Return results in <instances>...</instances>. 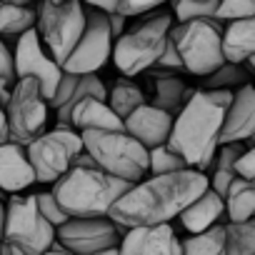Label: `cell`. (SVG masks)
Segmentation results:
<instances>
[{
  "label": "cell",
  "instance_id": "6da1fadb",
  "mask_svg": "<svg viewBox=\"0 0 255 255\" xmlns=\"http://www.w3.org/2000/svg\"><path fill=\"white\" fill-rule=\"evenodd\" d=\"M208 188V175L193 168L170 175H148L115 203L110 220L123 230L170 225V220L180 218V213Z\"/></svg>",
  "mask_w": 255,
  "mask_h": 255
},
{
  "label": "cell",
  "instance_id": "7a4b0ae2",
  "mask_svg": "<svg viewBox=\"0 0 255 255\" xmlns=\"http://www.w3.org/2000/svg\"><path fill=\"white\" fill-rule=\"evenodd\" d=\"M235 90H195L185 108L175 115L168 145L188 163V168L208 173L220 150V138Z\"/></svg>",
  "mask_w": 255,
  "mask_h": 255
},
{
  "label": "cell",
  "instance_id": "3957f363",
  "mask_svg": "<svg viewBox=\"0 0 255 255\" xmlns=\"http://www.w3.org/2000/svg\"><path fill=\"white\" fill-rule=\"evenodd\" d=\"M130 188L133 183L108 175L88 153H83L50 193L70 218H110L115 203Z\"/></svg>",
  "mask_w": 255,
  "mask_h": 255
},
{
  "label": "cell",
  "instance_id": "277c9868",
  "mask_svg": "<svg viewBox=\"0 0 255 255\" xmlns=\"http://www.w3.org/2000/svg\"><path fill=\"white\" fill-rule=\"evenodd\" d=\"M175 18L173 13H150L138 18L133 28H128L113 48V63L125 78H135L145 70H153L160 55L170 43Z\"/></svg>",
  "mask_w": 255,
  "mask_h": 255
},
{
  "label": "cell",
  "instance_id": "5b68a950",
  "mask_svg": "<svg viewBox=\"0 0 255 255\" xmlns=\"http://www.w3.org/2000/svg\"><path fill=\"white\" fill-rule=\"evenodd\" d=\"M80 135L85 153L108 175L133 185L150 175V150L128 130H88Z\"/></svg>",
  "mask_w": 255,
  "mask_h": 255
},
{
  "label": "cell",
  "instance_id": "8992f818",
  "mask_svg": "<svg viewBox=\"0 0 255 255\" xmlns=\"http://www.w3.org/2000/svg\"><path fill=\"white\" fill-rule=\"evenodd\" d=\"M223 38L225 23H220L218 18L175 23L170 33V40L183 58L185 73L198 78H208L228 63L223 53Z\"/></svg>",
  "mask_w": 255,
  "mask_h": 255
},
{
  "label": "cell",
  "instance_id": "52a82bcc",
  "mask_svg": "<svg viewBox=\"0 0 255 255\" xmlns=\"http://www.w3.org/2000/svg\"><path fill=\"white\" fill-rule=\"evenodd\" d=\"M85 25H88V8L83 0H65V3L43 0V3H38L35 30L60 68L68 63V58L78 48L85 33Z\"/></svg>",
  "mask_w": 255,
  "mask_h": 255
},
{
  "label": "cell",
  "instance_id": "ba28073f",
  "mask_svg": "<svg viewBox=\"0 0 255 255\" xmlns=\"http://www.w3.org/2000/svg\"><path fill=\"white\" fill-rule=\"evenodd\" d=\"M3 243L20 255H45L58 243V228L43 218L35 195H13L8 200Z\"/></svg>",
  "mask_w": 255,
  "mask_h": 255
},
{
  "label": "cell",
  "instance_id": "9c48e42d",
  "mask_svg": "<svg viewBox=\"0 0 255 255\" xmlns=\"http://www.w3.org/2000/svg\"><path fill=\"white\" fill-rule=\"evenodd\" d=\"M83 153H85L83 135L73 128L45 130L38 140L28 145V158L33 163L38 183H53V185L75 165V160Z\"/></svg>",
  "mask_w": 255,
  "mask_h": 255
},
{
  "label": "cell",
  "instance_id": "30bf717a",
  "mask_svg": "<svg viewBox=\"0 0 255 255\" xmlns=\"http://www.w3.org/2000/svg\"><path fill=\"white\" fill-rule=\"evenodd\" d=\"M50 103L43 95V88L35 78H23L13 85V95L8 103V128L10 140L28 148L45 133Z\"/></svg>",
  "mask_w": 255,
  "mask_h": 255
},
{
  "label": "cell",
  "instance_id": "8fae6325",
  "mask_svg": "<svg viewBox=\"0 0 255 255\" xmlns=\"http://www.w3.org/2000/svg\"><path fill=\"white\" fill-rule=\"evenodd\" d=\"M113 48H115V38L108 15L88 8L85 33L78 48L73 50V55L68 58V63L63 65V70L73 75H98V70L108 63V58H113Z\"/></svg>",
  "mask_w": 255,
  "mask_h": 255
},
{
  "label": "cell",
  "instance_id": "7c38bea8",
  "mask_svg": "<svg viewBox=\"0 0 255 255\" xmlns=\"http://www.w3.org/2000/svg\"><path fill=\"white\" fill-rule=\"evenodd\" d=\"M125 230L110 218H70L58 228V243L73 255H98L118 248Z\"/></svg>",
  "mask_w": 255,
  "mask_h": 255
},
{
  "label": "cell",
  "instance_id": "4fadbf2b",
  "mask_svg": "<svg viewBox=\"0 0 255 255\" xmlns=\"http://www.w3.org/2000/svg\"><path fill=\"white\" fill-rule=\"evenodd\" d=\"M13 53H15V75H18V80L35 78L40 83V88H43V95L50 103L58 85H60V80H63V75H65V70L53 60V55L43 45L38 30H30L23 38H18Z\"/></svg>",
  "mask_w": 255,
  "mask_h": 255
},
{
  "label": "cell",
  "instance_id": "5bb4252c",
  "mask_svg": "<svg viewBox=\"0 0 255 255\" xmlns=\"http://www.w3.org/2000/svg\"><path fill=\"white\" fill-rule=\"evenodd\" d=\"M118 248L123 255H183V240H178L173 225L130 228Z\"/></svg>",
  "mask_w": 255,
  "mask_h": 255
},
{
  "label": "cell",
  "instance_id": "9a60e30c",
  "mask_svg": "<svg viewBox=\"0 0 255 255\" xmlns=\"http://www.w3.org/2000/svg\"><path fill=\"white\" fill-rule=\"evenodd\" d=\"M173 125H175V118L170 113L155 108L153 103L140 105L133 115L125 118V130L138 143H143L148 150L168 145V140L173 135Z\"/></svg>",
  "mask_w": 255,
  "mask_h": 255
},
{
  "label": "cell",
  "instance_id": "2e32d148",
  "mask_svg": "<svg viewBox=\"0 0 255 255\" xmlns=\"http://www.w3.org/2000/svg\"><path fill=\"white\" fill-rule=\"evenodd\" d=\"M245 140H255V85H250V83L238 88L233 95L220 145L245 143Z\"/></svg>",
  "mask_w": 255,
  "mask_h": 255
},
{
  "label": "cell",
  "instance_id": "e0dca14e",
  "mask_svg": "<svg viewBox=\"0 0 255 255\" xmlns=\"http://www.w3.org/2000/svg\"><path fill=\"white\" fill-rule=\"evenodd\" d=\"M35 170L28 158V148L8 140L0 145V193L18 195L35 183Z\"/></svg>",
  "mask_w": 255,
  "mask_h": 255
},
{
  "label": "cell",
  "instance_id": "ac0fdd59",
  "mask_svg": "<svg viewBox=\"0 0 255 255\" xmlns=\"http://www.w3.org/2000/svg\"><path fill=\"white\" fill-rule=\"evenodd\" d=\"M228 215L225 210V198L220 193H215L213 188H208L200 198H195L183 213H180V225L185 228L188 235H203L213 228L220 225V218Z\"/></svg>",
  "mask_w": 255,
  "mask_h": 255
},
{
  "label": "cell",
  "instance_id": "d6986e66",
  "mask_svg": "<svg viewBox=\"0 0 255 255\" xmlns=\"http://www.w3.org/2000/svg\"><path fill=\"white\" fill-rule=\"evenodd\" d=\"M70 128L78 130V133H88V130H125V123L108 105V100L85 98V100H80L73 108Z\"/></svg>",
  "mask_w": 255,
  "mask_h": 255
},
{
  "label": "cell",
  "instance_id": "ffe728a7",
  "mask_svg": "<svg viewBox=\"0 0 255 255\" xmlns=\"http://www.w3.org/2000/svg\"><path fill=\"white\" fill-rule=\"evenodd\" d=\"M223 53H225V60L235 65H243L250 58H255V15L225 23Z\"/></svg>",
  "mask_w": 255,
  "mask_h": 255
},
{
  "label": "cell",
  "instance_id": "44dd1931",
  "mask_svg": "<svg viewBox=\"0 0 255 255\" xmlns=\"http://www.w3.org/2000/svg\"><path fill=\"white\" fill-rule=\"evenodd\" d=\"M195 90H190L185 85V80L180 75H155V85H153V105L170 113L173 118L185 108V103L190 100Z\"/></svg>",
  "mask_w": 255,
  "mask_h": 255
},
{
  "label": "cell",
  "instance_id": "7402d4cb",
  "mask_svg": "<svg viewBox=\"0 0 255 255\" xmlns=\"http://www.w3.org/2000/svg\"><path fill=\"white\" fill-rule=\"evenodd\" d=\"M243 155H245V145L243 143H225V145H220V150L215 155V163L210 168L208 180H210V188L215 193H220L223 198H225L230 183L238 178V160Z\"/></svg>",
  "mask_w": 255,
  "mask_h": 255
},
{
  "label": "cell",
  "instance_id": "603a6c76",
  "mask_svg": "<svg viewBox=\"0 0 255 255\" xmlns=\"http://www.w3.org/2000/svg\"><path fill=\"white\" fill-rule=\"evenodd\" d=\"M38 28V5H0V38H23Z\"/></svg>",
  "mask_w": 255,
  "mask_h": 255
},
{
  "label": "cell",
  "instance_id": "cb8c5ba5",
  "mask_svg": "<svg viewBox=\"0 0 255 255\" xmlns=\"http://www.w3.org/2000/svg\"><path fill=\"white\" fill-rule=\"evenodd\" d=\"M225 210L230 223H245L255 218V183L235 178L225 193Z\"/></svg>",
  "mask_w": 255,
  "mask_h": 255
},
{
  "label": "cell",
  "instance_id": "d4e9b609",
  "mask_svg": "<svg viewBox=\"0 0 255 255\" xmlns=\"http://www.w3.org/2000/svg\"><path fill=\"white\" fill-rule=\"evenodd\" d=\"M148 100H145V93H143V88H138L130 78H120V80H115V85L108 90V105L118 113V118H123V123H125V118L128 115H133L140 105H145Z\"/></svg>",
  "mask_w": 255,
  "mask_h": 255
},
{
  "label": "cell",
  "instance_id": "484cf974",
  "mask_svg": "<svg viewBox=\"0 0 255 255\" xmlns=\"http://www.w3.org/2000/svg\"><path fill=\"white\" fill-rule=\"evenodd\" d=\"M225 253L228 255H255V218L245 223L225 225Z\"/></svg>",
  "mask_w": 255,
  "mask_h": 255
},
{
  "label": "cell",
  "instance_id": "4316f807",
  "mask_svg": "<svg viewBox=\"0 0 255 255\" xmlns=\"http://www.w3.org/2000/svg\"><path fill=\"white\" fill-rule=\"evenodd\" d=\"M183 255H228L225 253V225H218L203 235L183 238Z\"/></svg>",
  "mask_w": 255,
  "mask_h": 255
},
{
  "label": "cell",
  "instance_id": "83f0119b",
  "mask_svg": "<svg viewBox=\"0 0 255 255\" xmlns=\"http://www.w3.org/2000/svg\"><path fill=\"white\" fill-rule=\"evenodd\" d=\"M223 0H173L170 13L178 23L203 20V18H218V10Z\"/></svg>",
  "mask_w": 255,
  "mask_h": 255
},
{
  "label": "cell",
  "instance_id": "f1b7e54d",
  "mask_svg": "<svg viewBox=\"0 0 255 255\" xmlns=\"http://www.w3.org/2000/svg\"><path fill=\"white\" fill-rule=\"evenodd\" d=\"M243 85H248V73L243 70V65H235V63H225L220 70L203 78L205 90H233Z\"/></svg>",
  "mask_w": 255,
  "mask_h": 255
},
{
  "label": "cell",
  "instance_id": "f546056e",
  "mask_svg": "<svg viewBox=\"0 0 255 255\" xmlns=\"http://www.w3.org/2000/svg\"><path fill=\"white\" fill-rule=\"evenodd\" d=\"M180 170H188V163L170 145H160L150 150V175H170Z\"/></svg>",
  "mask_w": 255,
  "mask_h": 255
},
{
  "label": "cell",
  "instance_id": "4dcf8cb0",
  "mask_svg": "<svg viewBox=\"0 0 255 255\" xmlns=\"http://www.w3.org/2000/svg\"><path fill=\"white\" fill-rule=\"evenodd\" d=\"M253 15H255V0H223V5L218 10L220 23H233V20H243Z\"/></svg>",
  "mask_w": 255,
  "mask_h": 255
},
{
  "label": "cell",
  "instance_id": "1f68e13d",
  "mask_svg": "<svg viewBox=\"0 0 255 255\" xmlns=\"http://www.w3.org/2000/svg\"><path fill=\"white\" fill-rule=\"evenodd\" d=\"M35 198H38V208H40L43 218H45L50 225H55V228H63V225L70 220V215H68V213L60 208V203L55 200V195H53V193H38Z\"/></svg>",
  "mask_w": 255,
  "mask_h": 255
},
{
  "label": "cell",
  "instance_id": "d6a6232c",
  "mask_svg": "<svg viewBox=\"0 0 255 255\" xmlns=\"http://www.w3.org/2000/svg\"><path fill=\"white\" fill-rule=\"evenodd\" d=\"M170 3H173V0H123L120 13L125 18H143V15L158 13V8L170 5Z\"/></svg>",
  "mask_w": 255,
  "mask_h": 255
},
{
  "label": "cell",
  "instance_id": "836d02e7",
  "mask_svg": "<svg viewBox=\"0 0 255 255\" xmlns=\"http://www.w3.org/2000/svg\"><path fill=\"white\" fill-rule=\"evenodd\" d=\"M180 70H185V65H183V58H180V53H178V48L173 45V40L168 43V48H165V53L160 55V60L155 63V68H153V75H178Z\"/></svg>",
  "mask_w": 255,
  "mask_h": 255
},
{
  "label": "cell",
  "instance_id": "e575fe53",
  "mask_svg": "<svg viewBox=\"0 0 255 255\" xmlns=\"http://www.w3.org/2000/svg\"><path fill=\"white\" fill-rule=\"evenodd\" d=\"M78 83H80V75H73V73H65V75H63V80H60V85H58V90H55V95H53V100H50V108H53L55 113L63 110V108L70 103V98H73Z\"/></svg>",
  "mask_w": 255,
  "mask_h": 255
},
{
  "label": "cell",
  "instance_id": "d590c367",
  "mask_svg": "<svg viewBox=\"0 0 255 255\" xmlns=\"http://www.w3.org/2000/svg\"><path fill=\"white\" fill-rule=\"evenodd\" d=\"M0 80H8L10 85L18 83L15 75V53L8 48V40L0 38Z\"/></svg>",
  "mask_w": 255,
  "mask_h": 255
},
{
  "label": "cell",
  "instance_id": "8d00e7d4",
  "mask_svg": "<svg viewBox=\"0 0 255 255\" xmlns=\"http://www.w3.org/2000/svg\"><path fill=\"white\" fill-rule=\"evenodd\" d=\"M238 175L250 180V183H255V148L245 150V155L238 160Z\"/></svg>",
  "mask_w": 255,
  "mask_h": 255
},
{
  "label": "cell",
  "instance_id": "74e56055",
  "mask_svg": "<svg viewBox=\"0 0 255 255\" xmlns=\"http://www.w3.org/2000/svg\"><path fill=\"white\" fill-rule=\"evenodd\" d=\"M85 8H93V10H100L105 15H113V13H120V5L123 0H83Z\"/></svg>",
  "mask_w": 255,
  "mask_h": 255
},
{
  "label": "cell",
  "instance_id": "f35d334b",
  "mask_svg": "<svg viewBox=\"0 0 255 255\" xmlns=\"http://www.w3.org/2000/svg\"><path fill=\"white\" fill-rule=\"evenodd\" d=\"M10 140V128H8V105L0 100V145Z\"/></svg>",
  "mask_w": 255,
  "mask_h": 255
},
{
  "label": "cell",
  "instance_id": "ab89813d",
  "mask_svg": "<svg viewBox=\"0 0 255 255\" xmlns=\"http://www.w3.org/2000/svg\"><path fill=\"white\" fill-rule=\"evenodd\" d=\"M108 20H110V30H113V38L118 40L128 28H125V23H128V18L123 15V13H113V15H108Z\"/></svg>",
  "mask_w": 255,
  "mask_h": 255
},
{
  "label": "cell",
  "instance_id": "60d3db41",
  "mask_svg": "<svg viewBox=\"0 0 255 255\" xmlns=\"http://www.w3.org/2000/svg\"><path fill=\"white\" fill-rule=\"evenodd\" d=\"M5 210L8 205L3 203V193H0V240H3V228H5Z\"/></svg>",
  "mask_w": 255,
  "mask_h": 255
},
{
  "label": "cell",
  "instance_id": "b9f144b4",
  "mask_svg": "<svg viewBox=\"0 0 255 255\" xmlns=\"http://www.w3.org/2000/svg\"><path fill=\"white\" fill-rule=\"evenodd\" d=\"M45 255H73V253H70V250H65L60 243H55V245H53V248H50Z\"/></svg>",
  "mask_w": 255,
  "mask_h": 255
},
{
  "label": "cell",
  "instance_id": "7bdbcfd3",
  "mask_svg": "<svg viewBox=\"0 0 255 255\" xmlns=\"http://www.w3.org/2000/svg\"><path fill=\"white\" fill-rule=\"evenodd\" d=\"M3 3H8V5H38L43 0H3Z\"/></svg>",
  "mask_w": 255,
  "mask_h": 255
},
{
  "label": "cell",
  "instance_id": "ee69618b",
  "mask_svg": "<svg viewBox=\"0 0 255 255\" xmlns=\"http://www.w3.org/2000/svg\"><path fill=\"white\" fill-rule=\"evenodd\" d=\"M98 255H123V253H120V248H110V250H103Z\"/></svg>",
  "mask_w": 255,
  "mask_h": 255
},
{
  "label": "cell",
  "instance_id": "f6af8a7d",
  "mask_svg": "<svg viewBox=\"0 0 255 255\" xmlns=\"http://www.w3.org/2000/svg\"><path fill=\"white\" fill-rule=\"evenodd\" d=\"M248 65H250V70L255 73V58H250V60H248Z\"/></svg>",
  "mask_w": 255,
  "mask_h": 255
},
{
  "label": "cell",
  "instance_id": "bcb514c9",
  "mask_svg": "<svg viewBox=\"0 0 255 255\" xmlns=\"http://www.w3.org/2000/svg\"><path fill=\"white\" fill-rule=\"evenodd\" d=\"M53 3H65V0H53Z\"/></svg>",
  "mask_w": 255,
  "mask_h": 255
},
{
  "label": "cell",
  "instance_id": "7dc6e473",
  "mask_svg": "<svg viewBox=\"0 0 255 255\" xmlns=\"http://www.w3.org/2000/svg\"><path fill=\"white\" fill-rule=\"evenodd\" d=\"M0 5H3V0H0Z\"/></svg>",
  "mask_w": 255,
  "mask_h": 255
}]
</instances>
